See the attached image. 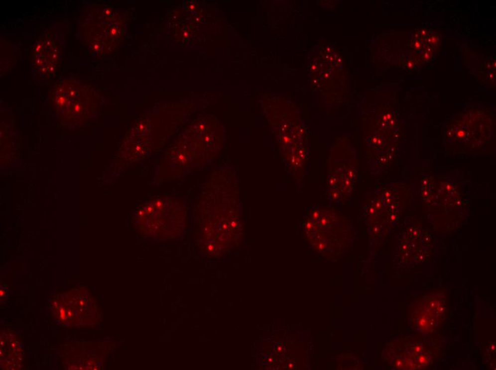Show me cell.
I'll list each match as a JSON object with an SVG mask.
<instances>
[{
    "instance_id": "6da1fadb",
    "label": "cell",
    "mask_w": 496,
    "mask_h": 370,
    "mask_svg": "<svg viewBox=\"0 0 496 370\" xmlns=\"http://www.w3.org/2000/svg\"><path fill=\"white\" fill-rule=\"evenodd\" d=\"M86 16L80 24L84 39L92 50L102 54L108 50L119 34L115 14L110 8L99 6Z\"/></svg>"
},
{
    "instance_id": "7a4b0ae2",
    "label": "cell",
    "mask_w": 496,
    "mask_h": 370,
    "mask_svg": "<svg viewBox=\"0 0 496 370\" xmlns=\"http://www.w3.org/2000/svg\"><path fill=\"white\" fill-rule=\"evenodd\" d=\"M33 63L36 72L43 77H51L56 72L59 59V48L49 37H42L33 50Z\"/></svg>"
},
{
    "instance_id": "3957f363",
    "label": "cell",
    "mask_w": 496,
    "mask_h": 370,
    "mask_svg": "<svg viewBox=\"0 0 496 370\" xmlns=\"http://www.w3.org/2000/svg\"><path fill=\"white\" fill-rule=\"evenodd\" d=\"M419 361L421 363H425V362H426V358H425V357H424V356H421V357H420V358L419 359Z\"/></svg>"
},
{
    "instance_id": "277c9868",
    "label": "cell",
    "mask_w": 496,
    "mask_h": 370,
    "mask_svg": "<svg viewBox=\"0 0 496 370\" xmlns=\"http://www.w3.org/2000/svg\"><path fill=\"white\" fill-rule=\"evenodd\" d=\"M415 350H416V352H417V353H420V352L421 351V350H422V347L417 346Z\"/></svg>"
}]
</instances>
